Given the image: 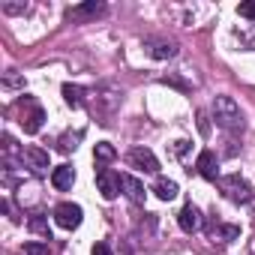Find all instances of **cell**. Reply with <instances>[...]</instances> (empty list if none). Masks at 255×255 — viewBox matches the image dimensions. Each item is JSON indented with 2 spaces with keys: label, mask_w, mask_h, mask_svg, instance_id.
Wrapping results in <instances>:
<instances>
[{
  "label": "cell",
  "mask_w": 255,
  "mask_h": 255,
  "mask_svg": "<svg viewBox=\"0 0 255 255\" xmlns=\"http://www.w3.org/2000/svg\"><path fill=\"white\" fill-rule=\"evenodd\" d=\"M186 147H189V141H177V144H174V153H177V156H183V153H186Z\"/></svg>",
  "instance_id": "cell-26"
},
{
  "label": "cell",
  "mask_w": 255,
  "mask_h": 255,
  "mask_svg": "<svg viewBox=\"0 0 255 255\" xmlns=\"http://www.w3.org/2000/svg\"><path fill=\"white\" fill-rule=\"evenodd\" d=\"M219 189H222V195H225L228 201H234V204H249V201L255 198V189H252L240 174L219 177Z\"/></svg>",
  "instance_id": "cell-2"
},
{
  "label": "cell",
  "mask_w": 255,
  "mask_h": 255,
  "mask_svg": "<svg viewBox=\"0 0 255 255\" xmlns=\"http://www.w3.org/2000/svg\"><path fill=\"white\" fill-rule=\"evenodd\" d=\"M93 159H96V162H99V165L105 168L108 162H114V159H117V150H114V147H111L108 141H99V144L93 147Z\"/></svg>",
  "instance_id": "cell-16"
},
{
  "label": "cell",
  "mask_w": 255,
  "mask_h": 255,
  "mask_svg": "<svg viewBox=\"0 0 255 255\" xmlns=\"http://www.w3.org/2000/svg\"><path fill=\"white\" fill-rule=\"evenodd\" d=\"M27 228H30L33 234H39L42 240H51V228H48V219H45L42 213H33V216L27 219Z\"/></svg>",
  "instance_id": "cell-17"
},
{
  "label": "cell",
  "mask_w": 255,
  "mask_h": 255,
  "mask_svg": "<svg viewBox=\"0 0 255 255\" xmlns=\"http://www.w3.org/2000/svg\"><path fill=\"white\" fill-rule=\"evenodd\" d=\"M27 255H48V243H24Z\"/></svg>",
  "instance_id": "cell-20"
},
{
  "label": "cell",
  "mask_w": 255,
  "mask_h": 255,
  "mask_svg": "<svg viewBox=\"0 0 255 255\" xmlns=\"http://www.w3.org/2000/svg\"><path fill=\"white\" fill-rule=\"evenodd\" d=\"M63 99H66V105L81 108V105H84V87H78V84H63Z\"/></svg>",
  "instance_id": "cell-18"
},
{
  "label": "cell",
  "mask_w": 255,
  "mask_h": 255,
  "mask_svg": "<svg viewBox=\"0 0 255 255\" xmlns=\"http://www.w3.org/2000/svg\"><path fill=\"white\" fill-rule=\"evenodd\" d=\"M177 225H180L186 234H195V231H201V225H204V219H201V210H198L195 204H183V210L177 213Z\"/></svg>",
  "instance_id": "cell-7"
},
{
  "label": "cell",
  "mask_w": 255,
  "mask_h": 255,
  "mask_svg": "<svg viewBox=\"0 0 255 255\" xmlns=\"http://www.w3.org/2000/svg\"><path fill=\"white\" fill-rule=\"evenodd\" d=\"M21 84H24V81H21L18 75H12V72H9V75L3 78V87H21Z\"/></svg>",
  "instance_id": "cell-23"
},
{
  "label": "cell",
  "mask_w": 255,
  "mask_h": 255,
  "mask_svg": "<svg viewBox=\"0 0 255 255\" xmlns=\"http://www.w3.org/2000/svg\"><path fill=\"white\" fill-rule=\"evenodd\" d=\"M3 12H6V15H18V12H27V3H3Z\"/></svg>",
  "instance_id": "cell-22"
},
{
  "label": "cell",
  "mask_w": 255,
  "mask_h": 255,
  "mask_svg": "<svg viewBox=\"0 0 255 255\" xmlns=\"http://www.w3.org/2000/svg\"><path fill=\"white\" fill-rule=\"evenodd\" d=\"M198 129H201V135H207V132H210V123H207V114H198Z\"/></svg>",
  "instance_id": "cell-24"
},
{
  "label": "cell",
  "mask_w": 255,
  "mask_h": 255,
  "mask_svg": "<svg viewBox=\"0 0 255 255\" xmlns=\"http://www.w3.org/2000/svg\"><path fill=\"white\" fill-rule=\"evenodd\" d=\"M72 183H75V168H72V165H57V168L51 171V186H54V189L63 192V189H69Z\"/></svg>",
  "instance_id": "cell-11"
},
{
  "label": "cell",
  "mask_w": 255,
  "mask_h": 255,
  "mask_svg": "<svg viewBox=\"0 0 255 255\" xmlns=\"http://www.w3.org/2000/svg\"><path fill=\"white\" fill-rule=\"evenodd\" d=\"M195 171L204 177V180H219V159L213 150H201L198 159H195Z\"/></svg>",
  "instance_id": "cell-6"
},
{
  "label": "cell",
  "mask_w": 255,
  "mask_h": 255,
  "mask_svg": "<svg viewBox=\"0 0 255 255\" xmlns=\"http://www.w3.org/2000/svg\"><path fill=\"white\" fill-rule=\"evenodd\" d=\"M120 189H123V195L129 198L132 204H141L144 201V183L138 180V177H132V174H120Z\"/></svg>",
  "instance_id": "cell-9"
},
{
  "label": "cell",
  "mask_w": 255,
  "mask_h": 255,
  "mask_svg": "<svg viewBox=\"0 0 255 255\" xmlns=\"http://www.w3.org/2000/svg\"><path fill=\"white\" fill-rule=\"evenodd\" d=\"M90 255H114V252H111V249H108V246H105V243H96V246H93V252H90Z\"/></svg>",
  "instance_id": "cell-25"
},
{
  "label": "cell",
  "mask_w": 255,
  "mask_h": 255,
  "mask_svg": "<svg viewBox=\"0 0 255 255\" xmlns=\"http://www.w3.org/2000/svg\"><path fill=\"white\" fill-rule=\"evenodd\" d=\"M144 48L153 60H171L177 54V45L171 39H144Z\"/></svg>",
  "instance_id": "cell-8"
},
{
  "label": "cell",
  "mask_w": 255,
  "mask_h": 255,
  "mask_svg": "<svg viewBox=\"0 0 255 255\" xmlns=\"http://www.w3.org/2000/svg\"><path fill=\"white\" fill-rule=\"evenodd\" d=\"M237 15H243V18H255V0H246V3H240V6H237Z\"/></svg>",
  "instance_id": "cell-21"
},
{
  "label": "cell",
  "mask_w": 255,
  "mask_h": 255,
  "mask_svg": "<svg viewBox=\"0 0 255 255\" xmlns=\"http://www.w3.org/2000/svg\"><path fill=\"white\" fill-rule=\"evenodd\" d=\"M105 12V3H96V0H90V3H81V6H72L69 9V18H96Z\"/></svg>",
  "instance_id": "cell-13"
},
{
  "label": "cell",
  "mask_w": 255,
  "mask_h": 255,
  "mask_svg": "<svg viewBox=\"0 0 255 255\" xmlns=\"http://www.w3.org/2000/svg\"><path fill=\"white\" fill-rule=\"evenodd\" d=\"M42 120H45V111L33 102V105H30V114H24V117H21L24 132H27V135H36V132L42 129Z\"/></svg>",
  "instance_id": "cell-10"
},
{
  "label": "cell",
  "mask_w": 255,
  "mask_h": 255,
  "mask_svg": "<svg viewBox=\"0 0 255 255\" xmlns=\"http://www.w3.org/2000/svg\"><path fill=\"white\" fill-rule=\"evenodd\" d=\"M210 237H213V240L228 243V240L240 237V228H237V225H222V222H213V225H210Z\"/></svg>",
  "instance_id": "cell-15"
},
{
  "label": "cell",
  "mask_w": 255,
  "mask_h": 255,
  "mask_svg": "<svg viewBox=\"0 0 255 255\" xmlns=\"http://www.w3.org/2000/svg\"><path fill=\"white\" fill-rule=\"evenodd\" d=\"M153 192H156V198H162V201H174L177 198V183L174 180H168V177H159L156 183H153Z\"/></svg>",
  "instance_id": "cell-14"
},
{
  "label": "cell",
  "mask_w": 255,
  "mask_h": 255,
  "mask_svg": "<svg viewBox=\"0 0 255 255\" xmlns=\"http://www.w3.org/2000/svg\"><path fill=\"white\" fill-rule=\"evenodd\" d=\"M81 216H84V210H81L78 204H72V201H63V204L54 207V222H57L60 228H66V231L78 228V225H81Z\"/></svg>",
  "instance_id": "cell-4"
},
{
  "label": "cell",
  "mask_w": 255,
  "mask_h": 255,
  "mask_svg": "<svg viewBox=\"0 0 255 255\" xmlns=\"http://www.w3.org/2000/svg\"><path fill=\"white\" fill-rule=\"evenodd\" d=\"M96 189L105 201H114L117 192H120V174L111 171V168H99L96 171Z\"/></svg>",
  "instance_id": "cell-5"
},
{
  "label": "cell",
  "mask_w": 255,
  "mask_h": 255,
  "mask_svg": "<svg viewBox=\"0 0 255 255\" xmlns=\"http://www.w3.org/2000/svg\"><path fill=\"white\" fill-rule=\"evenodd\" d=\"M75 141H81V132H75V135H63V138L57 141V150H63V153H69V150H75V147H78Z\"/></svg>",
  "instance_id": "cell-19"
},
{
  "label": "cell",
  "mask_w": 255,
  "mask_h": 255,
  "mask_svg": "<svg viewBox=\"0 0 255 255\" xmlns=\"http://www.w3.org/2000/svg\"><path fill=\"white\" fill-rule=\"evenodd\" d=\"M126 162H129L132 168H138V171H147V174H156L159 171V159L153 156L150 147H141V144L126 153Z\"/></svg>",
  "instance_id": "cell-3"
},
{
  "label": "cell",
  "mask_w": 255,
  "mask_h": 255,
  "mask_svg": "<svg viewBox=\"0 0 255 255\" xmlns=\"http://www.w3.org/2000/svg\"><path fill=\"white\" fill-rule=\"evenodd\" d=\"M213 120L225 132H240L243 129V111L231 96H216L213 99Z\"/></svg>",
  "instance_id": "cell-1"
},
{
  "label": "cell",
  "mask_w": 255,
  "mask_h": 255,
  "mask_svg": "<svg viewBox=\"0 0 255 255\" xmlns=\"http://www.w3.org/2000/svg\"><path fill=\"white\" fill-rule=\"evenodd\" d=\"M24 159L30 162V168L36 171V174H42V171H48V150H42V147H27L24 150Z\"/></svg>",
  "instance_id": "cell-12"
}]
</instances>
